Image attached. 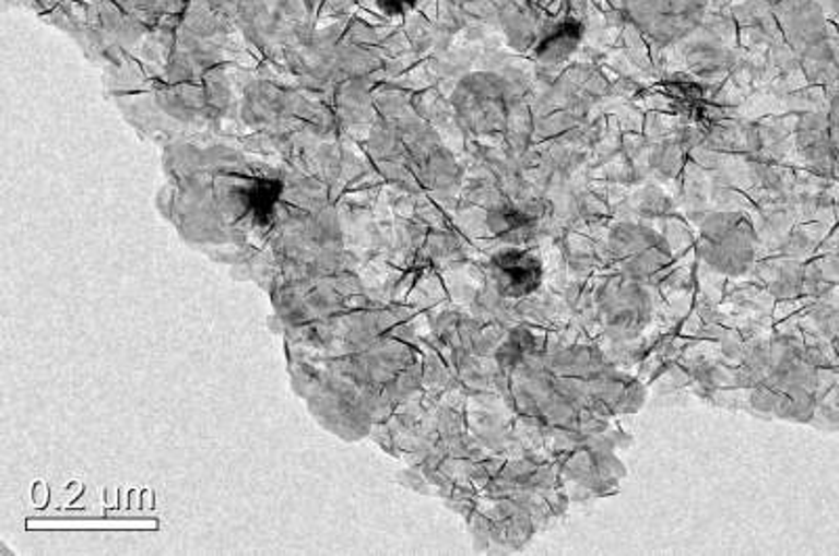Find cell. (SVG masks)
Returning a JSON list of instances; mask_svg holds the SVG:
<instances>
[{
	"mask_svg": "<svg viewBox=\"0 0 839 556\" xmlns=\"http://www.w3.org/2000/svg\"><path fill=\"white\" fill-rule=\"evenodd\" d=\"M704 241H708L706 257L713 265H745L754 255V232L741 214H716L704 227Z\"/></svg>",
	"mask_w": 839,
	"mask_h": 556,
	"instance_id": "cell-1",
	"label": "cell"
},
{
	"mask_svg": "<svg viewBox=\"0 0 839 556\" xmlns=\"http://www.w3.org/2000/svg\"><path fill=\"white\" fill-rule=\"evenodd\" d=\"M487 225L498 238L508 239L510 246H521L533 236L537 227V216L533 212L524 211L523 206L501 204L489 212Z\"/></svg>",
	"mask_w": 839,
	"mask_h": 556,
	"instance_id": "cell-4",
	"label": "cell"
},
{
	"mask_svg": "<svg viewBox=\"0 0 839 556\" xmlns=\"http://www.w3.org/2000/svg\"><path fill=\"white\" fill-rule=\"evenodd\" d=\"M663 91L667 99L678 107L682 114H688L690 118H699L701 111L708 107L704 88L693 80L674 76L663 82Z\"/></svg>",
	"mask_w": 839,
	"mask_h": 556,
	"instance_id": "cell-5",
	"label": "cell"
},
{
	"mask_svg": "<svg viewBox=\"0 0 839 556\" xmlns=\"http://www.w3.org/2000/svg\"><path fill=\"white\" fill-rule=\"evenodd\" d=\"M374 2L389 17H403L420 4V0H374Z\"/></svg>",
	"mask_w": 839,
	"mask_h": 556,
	"instance_id": "cell-7",
	"label": "cell"
},
{
	"mask_svg": "<svg viewBox=\"0 0 839 556\" xmlns=\"http://www.w3.org/2000/svg\"><path fill=\"white\" fill-rule=\"evenodd\" d=\"M583 36L586 26L577 17L567 15L542 29L533 45V55L542 63H560L579 51Z\"/></svg>",
	"mask_w": 839,
	"mask_h": 556,
	"instance_id": "cell-3",
	"label": "cell"
},
{
	"mask_svg": "<svg viewBox=\"0 0 839 556\" xmlns=\"http://www.w3.org/2000/svg\"><path fill=\"white\" fill-rule=\"evenodd\" d=\"M282 196V184L280 181H257L255 186L248 189V196H246V202H248V209L252 212V216L259 221V223H267L273 214V209L277 204Z\"/></svg>",
	"mask_w": 839,
	"mask_h": 556,
	"instance_id": "cell-6",
	"label": "cell"
},
{
	"mask_svg": "<svg viewBox=\"0 0 839 556\" xmlns=\"http://www.w3.org/2000/svg\"><path fill=\"white\" fill-rule=\"evenodd\" d=\"M489 269L494 286L504 298H524L537 291L544 280L542 261L521 246L498 250Z\"/></svg>",
	"mask_w": 839,
	"mask_h": 556,
	"instance_id": "cell-2",
	"label": "cell"
}]
</instances>
